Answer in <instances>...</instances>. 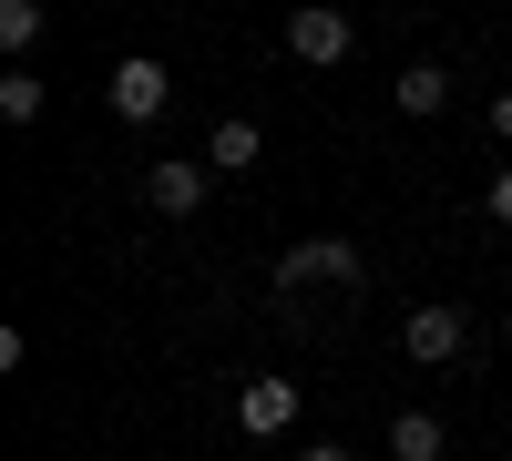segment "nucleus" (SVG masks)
Instances as JSON below:
<instances>
[{"mask_svg":"<svg viewBox=\"0 0 512 461\" xmlns=\"http://www.w3.org/2000/svg\"><path fill=\"white\" fill-rule=\"evenodd\" d=\"M390 103H400V113H441V103H451V72H441V62H410V72L390 82Z\"/></svg>","mask_w":512,"mask_h":461,"instance_id":"0eeeda50","label":"nucleus"},{"mask_svg":"<svg viewBox=\"0 0 512 461\" xmlns=\"http://www.w3.org/2000/svg\"><path fill=\"white\" fill-rule=\"evenodd\" d=\"M287 52L308 62V72L349 62V11H328V0H297V11H287Z\"/></svg>","mask_w":512,"mask_h":461,"instance_id":"f03ea898","label":"nucleus"},{"mask_svg":"<svg viewBox=\"0 0 512 461\" xmlns=\"http://www.w3.org/2000/svg\"><path fill=\"white\" fill-rule=\"evenodd\" d=\"M256 154H267V134H256V123H216V144H205V164H216V175H246Z\"/></svg>","mask_w":512,"mask_h":461,"instance_id":"6e6552de","label":"nucleus"},{"mask_svg":"<svg viewBox=\"0 0 512 461\" xmlns=\"http://www.w3.org/2000/svg\"><path fill=\"white\" fill-rule=\"evenodd\" d=\"M277 287H287V298H297V287H359V246H349V236L287 246V257H277Z\"/></svg>","mask_w":512,"mask_h":461,"instance_id":"f257e3e1","label":"nucleus"},{"mask_svg":"<svg viewBox=\"0 0 512 461\" xmlns=\"http://www.w3.org/2000/svg\"><path fill=\"white\" fill-rule=\"evenodd\" d=\"M492 216L512 226V164H502V175H492Z\"/></svg>","mask_w":512,"mask_h":461,"instance_id":"f8f14e48","label":"nucleus"},{"mask_svg":"<svg viewBox=\"0 0 512 461\" xmlns=\"http://www.w3.org/2000/svg\"><path fill=\"white\" fill-rule=\"evenodd\" d=\"M308 461H349V451H338V441H308Z\"/></svg>","mask_w":512,"mask_h":461,"instance_id":"4468645a","label":"nucleus"},{"mask_svg":"<svg viewBox=\"0 0 512 461\" xmlns=\"http://www.w3.org/2000/svg\"><path fill=\"white\" fill-rule=\"evenodd\" d=\"M0 41L31 52V41H41V0H0Z\"/></svg>","mask_w":512,"mask_h":461,"instance_id":"9b49d317","label":"nucleus"},{"mask_svg":"<svg viewBox=\"0 0 512 461\" xmlns=\"http://www.w3.org/2000/svg\"><path fill=\"white\" fill-rule=\"evenodd\" d=\"M205 175H216L205 154H164V164H144V205H154V216H195V205H205Z\"/></svg>","mask_w":512,"mask_h":461,"instance_id":"7ed1b4c3","label":"nucleus"},{"mask_svg":"<svg viewBox=\"0 0 512 461\" xmlns=\"http://www.w3.org/2000/svg\"><path fill=\"white\" fill-rule=\"evenodd\" d=\"M287 421H297V380H277V369H267V380H246V390H236V431L277 441Z\"/></svg>","mask_w":512,"mask_h":461,"instance_id":"39448f33","label":"nucleus"},{"mask_svg":"<svg viewBox=\"0 0 512 461\" xmlns=\"http://www.w3.org/2000/svg\"><path fill=\"white\" fill-rule=\"evenodd\" d=\"M492 134H502V144H512V93H502V103H492Z\"/></svg>","mask_w":512,"mask_h":461,"instance_id":"ddd939ff","label":"nucleus"},{"mask_svg":"<svg viewBox=\"0 0 512 461\" xmlns=\"http://www.w3.org/2000/svg\"><path fill=\"white\" fill-rule=\"evenodd\" d=\"M390 461H441V421L431 410H400L390 421Z\"/></svg>","mask_w":512,"mask_h":461,"instance_id":"1a4fd4ad","label":"nucleus"},{"mask_svg":"<svg viewBox=\"0 0 512 461\" xmlns=\"http://www.w3.org/2000/svg\"><path fill=\"white\" fill-rule=\"evenodd\" d=\"M461 339H472V318H461V308H410V318H400V349H410V359H461Z\"/></svg>","mask_w":512,"mask_h":461,"instance_id":"423d86ee","label":"nucleus"},{"mask_svg":"<svg viewBox=\"0 0 512 461\" xmlns=\"http://www.w3.org/2000/svg\"><path fill=\"white\" fill-rule=\"evenodd\" d=\"M103 93H113V113H123V123H154V113H164V93H175V72L134 52V62H113V82H103Z\"/></svg>","mask_w":512,"mask_h":461,"instance_id":"20e7f679","label":"nucleus"},{"mask_svg":"<svg viewBox=\"0 0 512 461\" xmlns=\"http://www.w3.org/2000/svg\"><path fill=\"white\" fill-rule=\"evenodd\" d=\"M41 103H52V93H41V72H0V113H11V123H31Z\"/></svg>","mask_w":512,"mask_h":461,"instance_id":"9d476101","label":"nucleus"}]
</instances>
